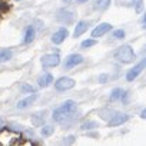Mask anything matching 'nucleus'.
<instances>
[{
	"mask_svg": "<svg viewBox=\"0 0 146 146\" xmlns=\"http://www.w3.org/2000/svg\"><path fill=\"white\" fill-rule=\"evenodd\" d=\"M53 132H54V127H53V126L46 125V126H43V127H42V135H43V136H50Z\"/></svg>",
	"mask_w": 146,
	"mask_h": 146,
	"instance_id": "20",
	"label": "nucleus"
},
{
	"mask_svg": "<svg viewBox=\"0 0 146 146\" xmlns=\"http://www.w3.org/2000/svg\"><path fill=\"white\" fill-rule=\"evenodd\" d=\"M39 86L40 88H47L52 82H53V76L50 75V73H44V75H42L40 78H39Z\"/></svg>",
	"mask_w": 146,
	"mask_h": 146,
	"instance_id": "14",
	"label": "nucleus"
},
{
	"mask_svg": "<svg viewBox=\"0 0 146 146\" xmlns=\"http://www.w3.org/2000/svg\"><path fill=\"white\" fill-rule=\"evenodd\" d=\"M142 23H143V27L146 29V13L143 15V20H142Z\"/></svg>",
	"mask_w": 146,
	"mask_h": 146,
	"instance_id": "28",
	"label": "nucleus"
},
{
	"mask_svg": "<svg viewBox=\"0 0 146 146\" xmlns=\"http://www.w3.org/2000/svg\"><path fill=\"white\" fill-rule=\"evenodd\" d=\"M63 2H64V3H70V2H72V0H63Z\"/></svg>",
	"mask_w": 146,
	"mask_h": 146,
	"instance_id": "31",
	"label": "nucleus"
},
{
	"mask_svg": "<svg viewBox=\"0 0 146 146\" xmlns=\"http://www.w3.org/2000/svg\"><path fill=\"white\" fill-rule=\"evenodd\" d=\"M12 56H13L12 50H9V49H0V63L10 60V59H12Z\"/></svg>",
	"mask_w": 146,
	"mask_h": 146,
	"instance_id": "16",
	"label": "nucleus"
},
{
	"mask_svg": "<svg viewBox=\"0 0 146 146\" xmlns=\"http://www.w3.org/2000/svg\"><path fill=\"white\" fill-rule=\"evenodd\" d=\"M7 10H9V6H7V3H0V16H2L3 13H7Z\"/></svg>",
	"mask_w": 146,
	"mask_h": 146,
	"instance_id": "24",
	"label": "nucleus"
},
{
	"mask_svg": "<svg viewBox=\"0 0 146 146\" xmlns=\"http://www.w3.org/2000/svg\"><path fill=\"white\" fill-rule=\"evenodd\" d=\"M113 36H115V39H123V37H125V30L117 29V30L113 32Z\"/></svg>",
	"mask_w": 146,
	"mask_h": 146,
	"instance_id": "23",
	"label": "nucleus"
},
{
	"mask_svg": "<svg viewBox=\"0 0 146 146\" xmlns=\"http://www.w3.org/2000/svg\"><path fill=\"white\" fill-rule=\"evenodd\" d=\"M105 80H106V75H102V76H100V82L105 83Z\"/></svg>",
	"mask_w": 146,
	"mask_h": 146,
	"instance_id": "29",
	"label": "nucleus"
},
{
	"mask_svg": "<svg viewBox=\"0 0 146 146\" xmlns=\"http://www.w3.org/2000/svg\"><path fill=\"white\" fill-rule=\"evenodd\" d=\"M127 120H129V115H126V113H115L109 119V126H120V125L126 123Z\"/></svg>",
	"mask_w": 146,
	"mask_h": 146,
	"instance_id": "8",
	"label": "nucleus"
},
{
	"mask_svg": "<svg viewBox=\"0 0 146 146\" xmlns=\"http://www.w3.org/2000/svg\"><path fill=\"white\" fill-rule=\"evenodd\" d=\"M2 125H3V120H2V119H0V126H2Z\"/></svg>",
	"mask_w": 146,
	"mask_h": 146,
	"instance_id": "32",
	"label": "nucleus"
},
{
	"mask_svg": "<svg viewBox=\"0 0 146 146\" xmlns=\"http://www.w3.org/2000/svg\"><path fill=\"white\" fill-rule=\"evenodd\" d=\"M125 96H126V92L123 89H120V88H116V89L112 90L109 99H110V102H116V100H122Z\"/></svg>",
	"mask_w": 146,
	"mask_h": 146,
	"instance_id": "13",
	"label": "nucleus"
},
{
	"mask_svg": "<svg viewBox=\"0 0 146 146\" xmlns=\"http://www.w3.org/2000/svg\"><path fill=\"white\" fill-rule=\"evenodd\" d=\"M110 29H112V25H110V23H102V25L96 26V27L92 30V37H93V39H98V37L106 35L108 32H110Z\"/></svg>",
	"mask_w": 146,
	"mask_h": 146,
	"instance_id": "7",
	"label": "nucleus"
},
{
	"mask_svg": "<svg viewBox=\"0 0 146 146\" xmlns=\"http://www.w3.org/2000/svg\"><path fill=\"white\" fill-rule=\"evenodd\" d=\"M73 142H75V136H69V137H66V140L63 143H73Z\"/></svg>",
	"mask_w": 146,
	"mask_h": 146,
	"instance_id": "26",
	"label": "nucleus"
},
{
	"mask_svg": "<svg viewBox=\"0 0 146 146\" xmlns=\"http://www.w3.org/2000/svg\"><path fill=\"white\" fill-rule=\"evenodd\" d=\"M76 112V102L73 100H66L60 108H57L54 112H53V120H56L57 123H63L66 122V119L72 117L73 113Z\"/></svg>",
	"mask_w": 146,
	"mask_h": 146,
	"instance_id": "1",
	"label": "nucleus"
},
{
	"mask_svg": "<svg viewBox=\"0 0 146 146\" xmlns=\"http://www.w3.org/2000/svg\"><path fill=\"white\" fill-rule=\"evenodd\" d=\"M98 126H99V125H98V122H93V120H88V122L82 123L80 129H83V130H89V129H95V127H98Z\"/></svg>",
	"mask_w": 146,
	"mask_h": 146,
	"instance_id": "19",
	"label": "nucleus"
},
{
	"mask_svg": "<svg viewBox=\"0 0 146 146\" xmlns=\"http://www.w3.org/2000/svg\"><path fill=\"white\" fill-rule=\"evenodd\" d=\"M88 27H89V23L85 22V20H80V22L76 25V27H75V32H73V37H79V36H82V35L88 30Z\"/></svg>",
	"mask_w": 146,
	"mask_h": 146,
	"instance_id": "11",
	"label": "nucleus"
},
{
	"mask_svg": "<svg viewBox=\"0 0 146 146\" xmlns=\"http://www.w3.org/2000/svg\"><path fill=\"white\" fill-rule=\"evenodd\" d=\"M67 36H69V30L64 29V27H60L57 32L53 33V36H52V42H53L54 44H60L62 42H64V39H66Z\"/></svg>",
	"mask_w": 146,
	"mask_h": 146,
	"instance_id": "9",
	"label": "nucleus"
},
{
	"mask_svg": "<svg viewBox=\"0 0 146 146\" xmlns=\"http://www.w3.org/2000/svg\"><path fill=\"white\" fill-rule=\"evenodd\" d=\"M35 36H36V30H35V27H33V26H29V27L26 29V35H25V43H26V44L32 43V42L35 40Z\"/></svg>",
	"mask_w": 146,
	"mask_h": 146,
	"instance_id": "15",
	"label": "nucleus"
},
{
	"mask_svg": "<svg viewBox=\"0 0 146 146\" xmlns=\"http://www.w3.org/2000/svg\"><path fill=\"white\" fill-rule=\"evenodd\" d=\"M145 69H146V57H145V59H142L137 64H135V66L127 72V75H126V80H127V82H133V80L140 75V72H142V70H145Z\"/></svg>",
	"mask_w": 146,
	"mask_h": 146,
	"instance_id": "3",
	"label": "nucleus"
},
{
	"mask_svg": "<svg viewBox=\"0 0 146 146\" xmlns=\"http://www.w3.org/2000/svg\"><path fill=\"white\" fill-rule=\"evenodd\" d=\"M79 3H83V2H88V0H78Z\"/></svg>",
	"mask_w": 146,
	"mask_h": 146,
	"instance_id": "30",
	"label": "nucleus"
},
{
	"mask_svg": "<svg viewBox=\"0 0 146 146\" xmlns=\"http://www.w3.org/2000/svg\"><path fill=\"white\" fill-rule=\"evenodd\" d=\"M142 0H136V2H135V7H136V12L137 13H140L142 12Z\"/></svg>",
	"mask_w": 146,
	"mask_h": 146,
	"instance_id": "25",
	"label": "nucleus"
},
{
	"mask_svg": "<svg viewBox=\"0 0 146 146\" xmlns=\"http://www.w3.org/2000/svg\"><path fill=\"white\" fill-rule=\"evenodd\" d=\"M32 122H33L35 126H42V123L44 122V116L40 115V113H36V115L32 117Z\"/></svg>",
	"mask_w": 146,
	"mask_h": 146,
	"instance_id": "18",
	"label": "nucleus"
},
{
	"mask_svg": "<svg viewBox=\"0 0 146 146\" xmlns=\"http://www.w3.org/2000/svg\"><path fill=\"white\" fill-rule=\"evenodd\" d=\"M83 62V56L78 54V53H73L69 54L64 60V69H72V67H76L78 64H80Z\"/></svg>",
	"mask_w": 146,
	"mask_h": 146,
	"instance_id": "6",
	"label": "nucleus"
},
{
	"mask_svg": "<svg viewBox=\"0 0 146 146\" xmlns=\"http://www.w3.org/2000/svg\"><path fill=\"white\" fill-rule=\"evenodd\" d=\"M57 20L62 23H72L73 22V12L70 10H59L57 12Z\"/></svg>",
	"mask_w": 146,
	"mask_h": 146,
	"instance_id": "10",
	"label": "nucleus"
},
{
	"mask_svg": "<svg viewBox=\"0 0 146 146\" xmlns=\"http://www.w3.org/2000/svg\"><path fill=\"white\" fill-rule=\"evenodd\" d=\"M140 117H142V119H146V109H145V110H142V113H140Z\"/></svg>",
	"mask_w": 146,
	"mask_h": 146,
	"instance_id": "27",
	"label": "nucleus"
},
{
	"mask_svg": "<svg viewBox=\"0 0 146 146\" xmlns=\"http://www.w3.org/2000/svg\"><path fill=\"white\" fill-rule=\"evenodd\" d=\"M22 92H23V93H35V92H36V89H35L32 85L25 83V85L22 86Z\"/></svg>",
	"mask_w": 146,
	"mask_h": 146,
	"instance_id": "22",
	"label": "nucleus"
},
{
	"mask_svg": "<svg viewBox=\"0 0 146 146\" xmlns=\"http://www.w3.org/2000/svg\"><path fill=\"white\" fill-rule=\"evenodd\" d=\"M40 62H42L43 67H54L60 63V57L57 53H50V54H44L40 59Z\"/></svg>",
	"mask_w": 146,
	"mask_h": 146,
	"instance_id": "5",
	"label": "nucleus"
},
{
	"mask_svg": "<svg viewBox=\"0 0 146 146\" xmlns=\"http://www.w3.org/2000/svg\"><path fill=\"white\" fill-rule=\"evenodd\" d=\"M110 2H112V0H98V2L95 3V9H98V10H106L110 6Z\"/></svg>",
	"mask_w": 146,
	"mask_h": 146,
	"instance_id": "17",
	"label": "nucleus"
},
{
	"mask_svg": "<svg viewBox=\"0 0 146 146\" xmlns=\"http://www.w3.org/2000/svg\"><path fill=\"white\" fill-rule=\"evenodd\" d=\"M36 99H37V95H36V92H35V93H32L30 96H27L26 99H23V100L17 102V109H26V108H27V106H30Z\"/></svg>",
	"mask_w": 146,
	"mask_h": 146,
	"instance_id": "12",
	"label": "nucleus"
},
{
	"mask_svg": "<svg viewBox=\"0 0 146 146\" xmlns=\"http://www.w3.org/2000/svg\"><path fill=\"white\" fill-rule=\"evenodd\" d=\"M76 85V82L73 80L72 78H60L54 82V88L56 90H60V92H64V90H69V89H73Z\"/></svg>",
	"mask_w": 146,
	"mask_h": 146,
	"instance_id": "4",
	"label": "nucleus"
},
{
	"mask_svg": "<svg viewBox=\"0 0 146 146\" xmlns=\"http://www.w3.org/2000/svg\"><path fill=\"white\" fill-rule=\"evenodd\" d=\"M96 44V40L95 39H88V40H83L82 42V47L83 49H88V47H92Z\"/></svg>",
	"mask_w": 146,
	"mask_h": 146,
	"instance_id": "21",
	"label": "nucleus"
},
{
	"mask_svg": "<svg viewBox=\"0 0 146 146\" xmlns=\"http://www.w3.org/2000/svg\"><path fill=\"white\" fill-rule=\"evenodd\" d=\"M115 59L120 63H132L135 59H136V54L133 52V49L129 46V44H123L122 47H119L116 52H115Z\"/></svg>",
	"mask_w": 146,
	"mask_h": 146,
	"instance_id": "2",
	"label": "nucleus"
},
{
	"mask_svg": "<svg viewBox=\"0 0 146 146\" xmlns=\"http://www.w3.org/2000/svg\"><path fill=\"white\" fill-rule=\"evenodd\" d=\"M16 2H19V0H16Z\"/></svg>",
	"mask_w": 146,
	"mask_h": 146,
	"instance_id": "33",
	"label": "nucleus"
}]
</instances>
